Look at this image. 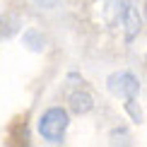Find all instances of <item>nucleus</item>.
<instances>
[{
	"mask_svg": "<svg viewBox=\"0 0 147 147\" xmlns=\"http://www.w3.org/2000/svg\"><path fill=\"white\" fill-rule=\"evenodd\" d=\"M68 125H70L68 111L60 109V106H53V109H48V111L41 116L39 133H41V138H44V140H48V142H63Z\"/></svg>",
	"mask_w": 147,
	"mask_h": 147,
	"instance_id": "1",
	"label": "nucleus"
},
{
	"mask_svg": "<svg viewBox=\"0 0 147 147\" xmlns=\"http://www.w3.org/2000/svg\"><path fill=\"white\" fill-rule=\"evenodd\" d=\"M92 106H94V101H92L89 92H84V89L70 92V109L75 113H87V111H92Z\"/></svg>",
	"mask_w": 147,
	"mask_h": 147,
	"instance_id": "4",
	"label": "nucleus"
},
{
	"mask_svg": "<svg viewBox=\"0 0 147 147\" xmlns=\"http://www.w3.org/2000/svg\"><path fill=\"white\" fill-rule=\"evenodd\" d=\"M109 89H111V94L125 99V104H130V101L138 99L140 82H138L135 75H130V72H116V75L109 77Z\"/></svg>",
	"mask_w": 147,
	"mask_h": 147,
	"instance_id": "2",
	"label": "nucleus"
},
{
	"mask_svg": "<svg viewBox=\"0 0 147 147\" xmlns=\"http://www.w3.org/2000/svg\"><path fill=\"white\" fill-rule=\"evenodd\" d=\"M123 24H125V39L133 41L140 32V17H138V10L125 3H123Z\"/></svg>",
	"mask_w": 147,
	"mask_h": 147,
	"instance_id": "3",
	"label": "nucleus"
}]
</instances>
